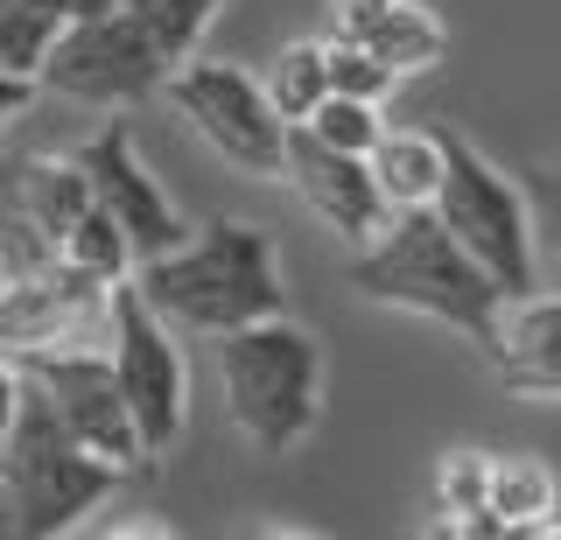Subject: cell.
Listing matches in <instances>:
<instances>
[{
	"instance_id": "cell-23",
	"label": "cell",
	"mask_w": 561,
	"mask_h": 540,
	"mask_svg": "<svg viewBox=\"0 0 561 540\" xmlns=\"http://www.w3.org/2000/svg\"><path fill=\"white\" fill-rule=\"evenodd\" d=\"M323 78H330V92H344V99H373V106H386V92H393V71L373 57V49H358V43H344V36H330L323 43Z\"/></svg>"
},
{
	"instance_id": "cell-22",
	"label": "cell",
	"mask_w": 561,
	"mask_h": 540,
	"mask_svg": "<svg viewBox=\"0 0 561 540\" xmlns=\"http://www.w3.org/2000/svg\"><path fill=\"white\" fill-rule=\"evenodd\" d=\"M484 449H456L443 463V513H449V533H499L491 527V505H484Z\"/></svg>"
},
{
	"instance_id": "cell-7",
	"label": "cell",
	"mask_w": 561,
	"mask_h": 540,
	"mask_svg": "<svg viewBox=\"0 0 561 540\" xmlns=\"http://www.w3.org/2000/svg\"><path fill=\"white\" fill-rule=\"evenodd\" d=\"M105 365L119 379V400L134 414V435H140V457H169L175 435L190 422V372H183V352H175V330L140 302L134 282H113L105 295Z\"/></svg>"
},
{
	"instance_id": "cell-17",
	"label": "cell",
	"mask_w": 561,
	"mask_h": 540,
	"mask_svg": "<svg viewBox=\"0 0 561 540\" xmlns=\"http://www.w3.org/2000/svg\"><path fill=\"white\" fill-rule=\"evenodd\" d=\"M519 197H526V232H534V282L561 288V162L519 169Z\"/></svg>"
},
{
	"instance_id": "cell-25",
	"label": "cell",
	"mask_w": 561,
	"mask_h": 540,
	"mask_svg": "<svg viewBox=\"0 0 561 540\" xmlns=\"http://www.w3.org/2000/svg\"><path fill=\"white\" fill-rule=\"evenodd\" d=\"M14 400H22V365L0 352V435H8V422H14Z\"/></svg>"
},
{
	"instance_id": "cell-8",
	"label": "cell",
	"mask_w": 561,
	"mask_h": 540,
	"mask_svg": "<svg viewBox=\"0 0 561 540\" xmlns=\"http://www.w3.org/2000/svg\"><path fill=\"white\" fill-rule=\"evenodd\" d=\"M162 92H169V106L190 119V134H197L210 154H225L239 176H280L288 119L267 106V92H260L253 71H239V64H225V57H197V49H190L183 64H169Z\"/></svg>"
},
{
	"instance_id": "cell-20",
	"label": "cell",
	"mask_w": 561,
	"mask_h": 540,
	"mask_svg": "<svg viewBox=\"0 0 561 540\" xmlns=\"http://www.w3.org/2000/svg\"><path fill=\"white\" fill-rule=\"evenodd\" d=\"M70 267H84V274H99V282H127L134 274V246L119 239V225L99 211V204H84V218L64 232V246H57Z\"/></svg>"
},
{
	"instance_id": "cell-1",
	"label": "cell",
	"mask_w": 561,
	"mask_h": 540,
	"mask_svg": "<svg viewBox=\"0 0 561 540\" xmlns=\"http://www.w3.org/2000/svg\"><path fill=\"white\" fill-rule=\"evenodd\" d=\"M127 282L140 288V302L169 330H190V337H225V330H239V323H260V317H280V309H288L274 239L245 218L190 225L169 253L134 260Z\"/></svg>"
},
{
	"instance_id": "cell-12",
	"label": "cell",
	"mask_w": 561,
	"mask_h": 540,
	"mask_svg": "<svg viewBox=\"0 0 561 540\" xmlns=\"http://www.w3.org/2000/svg\"><path fill=\"white\" fill-rule=\"evenodd\" d=\"M491 365L505 372V387L519 400L561 407V288H526L505 302Z\"/></svg>"
},
{
	"instance_id": "cell-10",
	"label": "cell",
	"mask_w": 561,
	"mask_h": 540,
	"mask_svg": "<svg viewBox=\"0 0 561 540\" xmlns=\"http://www.w3.org/2000/svg\"><path fill=\"white\" fill-rule=\"evenodd\" d=\"M70 162L84 169V189H92V204H99V211L119 225V239L134 246V260L169 253L175 239L190 232L183 211L169 204V189L154 183V169L140 162L134 134L119 127V119H105L92 141H78V148H70Z\"/></svg>"
},
{
	"instance_id": "cell-13",
	"label": "cell",
	"mask_w": 561,
	"mask_h": 540,
	"mask_svg": "<svg viewBox=\"0 0 561 540\" xmlns=\"http://www.w3.org/2000/svg\"><path fill=\"white\" fill-rule=\"evenodd\" d=\"M330 22H337L344 43L373 49V57L386 64L393 78H421L443 64V22H435L421 0H330Z\"/></svg>"
},
{
	"instance_id": "cell-26",
	"label": "cell",
	"mask_w": 561,
	"mask_h": 540,
	"mask_svg": "<svg viewBox=\"0 0 561 540\" xmlns=\"http://www.w3.org/2000/svg\"><path fill=\"white\" fill-rule=\"evenodd\" d=\"M35 99V78H14V71H0V119H14Z\"/></svg>"
},
{
	"instance_id": "cell-6",
	"label": "cell",
	"mask_w": 561,
	"mask_h": 540,
	"mask_svg": "<svg viewBox=\"0 0 561 540\" xmlns=\"http://www.w3.org/2000/svg\"><path fill=\"white\" fill-rule=\"evenodd\" d=\"M162 78H169V57L148 43V28H140L127 8H113V0L57 22L43 64H35V84H43V92L70 99V106H99V113L154 99Z\"/></svg>"
},
{
	"instance_id": "cell-19",
	"label": "cell",
	"mask_w": 561,
	"mask_h": 540,
	"mask_svg": "<svg viewBox=\"0 0 561 540\" xmlns=\"http://www.w3.org/2000/svg\"><path fill=\"white\" fill-rule=\"evenodd\" d=\"M260 92H267V106L288 119V127H295V119H309L316 99L330 92V78H323V43H288V49L267 64Z\"/></svg>"
},
{
	"instance_id": "cell-21",
	"label": "cell",
	"mask_w": 561,
	"mask_h": 540,
	"mask_svg": "<svg viewBox=\"0 0 561 540\" xmlns=\"http://www.w3.org/2000/svg\"><path fill=\"white\" fill-rule=\"evenodd\" d=\"M295 127H309L316 141H330V148H344V154H365V148L379 141L386 113L373 106V99H344V92H323V99H316V113H309V119H295Z\"/></svg>"
},
{
	"instance_id": "cell-18",
	"label": "cell",
	"mask_w": 561,
	"mask_h": 540,
	"mask_svg": "<svg viewBox=\"0 0 561 540\" xmlns=\"http://www.w3.org/2000/svg\"><path fill=\"white\" fill-rule=\"evenodd\" d=\"M113 8H127L140 28H148V43L162 49L169 64H183L190 49L204 43V28L218 22L225 0H113Z\"/></svg>"
},
{
	"instance_id": "cell-15",
	"label": "cell",
	"mask_w": 561,
	"mask_h": 540,
	"mask_svg": "<svg viewBox=\"0 0 561 540\" xmlns=\"http://www.w3.org/2000/svg\"><path fill=\"white\" fill-rule=\"evenodd\" d=\"M365 169H373L386 211H414V204H428L435 183H443V134L379 127V141L365 148Z\"/></svg>"
},
{
	"instance_id": "cell-5",
	"label": "cell",
	"mask_w": 561,
	"mask_h": 540,
	"mask_svg": "<svg viewBox=\"0 0 561 540\" xmlns=\"http://www.w3.org/2000/svg\"><path fill=\"white\" fill-rule=\"evenodd\" d=\"M428 211H435V225H443L456 246L505 288V302L526 295V288H540L534 282V232H526L519 176H505L484 148L463 141V134L443 141V183H435Z\"/></svg>"
},
{
	"instance_id": "cell-2",
	"label": "cell",
	"mask_w": 561,
	"mask_h": 540,
	"mask_svg": "<svg viewBox=\"0 0 561 540\" xmlns=\"http://www.w3.org/2000/svg\"><path fill=\"white\" fill-rule=\"evenodd\" d=\"M344 282L379 309H408L421 323H443L456 337H470L478 352L499 344V317H505V288L470 260L456 239L435 225L428 204L414 211H386V225L365 246H351Z\"/></svg>"
},
{
	"instance_id": "cell-9",
	"label": "cell",
	"mask_w": 561,
	"mask_h": 540,
	"mask_svg": "<svg viewBox=\"0 0 561 540\" xmlns=\"http://www.w3.org/2000/svg\"><path fill=\"white\" fill-rule=\"evenodd\" d=\"M22 379H35V393L49 400V414L70 428V443H84L99 463H113L119 478L140 470V435H134V414L119 400V379L105 365V344H57V352H28L14 358Z\"/></svg>"
},
{
	"instance_id": "cell-3",
	"label": "cell",
	"mask_w": 561,
	"mask_h": 540,
	"mask_svg": "<svg viewBox=\"0 0 561 540\" xmlns=\"http://www.w3.org/2000/svg\"><path fill=\"white\" fill-rule=\"evenodd\" d=\"M210 344H218L225 422L239 428V443L260 457H288L295 443H309L316 414H323V352L309 330L280 309V317L239 323Z\"/></svg>"
},
{
	"instance_id": "cell-4",
	"label": "cell",
	"mask_w": 561,
	"mask_h": 540,
	"mask_svg": "<svg viewBox=\"0 0 561 540\" xmlns=\"http://www.w3.org/2000/svg\"><path fill=\"white\" fill-rule=\"evenodd\" d=\"M113 484L119 470L99 463L84 443H70V428L49 414L35 379H22L14 422L0 435V540H57L84 513H99Z\"/></svg>"
},
{
	"instance_id": "cell-27",
	"label": "cell",
	"mask_w": 561,
	"mask_h": 540,
	"mask_svg": "<svg viewBox=\"0 0 561 540\" xmlns=\"http://www.w3.org/2000/svg\"><path fill=\"white\" fill-rule=\"evenodd\" d=\"M8 8H35V14H49V22H70V14L99 8V0H8Z\"/></svg>"
},
{
	"instance_id": "cell-24",
	"label": "cell",
	"mask_w": 561,
	"mask_h": 540,
	"mask_svg": "<svg viewBox=\"0 0 561 540\" xmlns=\"http://www.w3.org/2000/svg\"><path fill=\"white\" fill-rule=\"evenodd\" d=\"M49 36H57V22H49V14H35V8H8V0H0V71L35 78V64H43Z\"/></svg>"
},
{
	"instance_id": "cell-14",
	"label": "cell",
	"mask_w": 561,
	"mask_h": 540,
	"mask_svg": "<svg viewBox=\"0 0 561 540\" xmlns=\"http://www.w3.org/2000/svg\"><path fill=\"white\" fill-rule=\"evenodd\" d=\"M0 183L14 189V204L35 218V232H43L49 246H64V232L84 218V204H92L84 169L70 162V154H22V162L0 169Z\"/></svg>"
},
{
	"instance_id": "cell-11",
	"label": "cell",
	"mask_w": 561,
	"mask_h": 540,
	"mask_svg": "<svg viewBox=\"0 0 561 540\" xmlns=\"http://www.w3.org/2000/svg\"><path fill=\"white\" fill-rule=\"evenodd\" d=\"M280 183L309 204V218L323 232H337L344 246H365V239L386 225V197L365 169V154H344L330 141H316L309 127H288V148H280Z\"/></svg>"
},
{
	"instance_id": "cell-16",
	"label": "cell",
	"mask_w": 561,
	"mask_h": 540,
	"mask_svg": "<svg viewBox=\"0 0 561 540\" xmlns=\"http://www.w3.org/2000/svg\"><path fill=\"white\" fill-rule=\"evenodd\" d=\"M484 505L499 533H554V470L540 457H491L484 463Z\"/></svg>"
}]
</instances>
